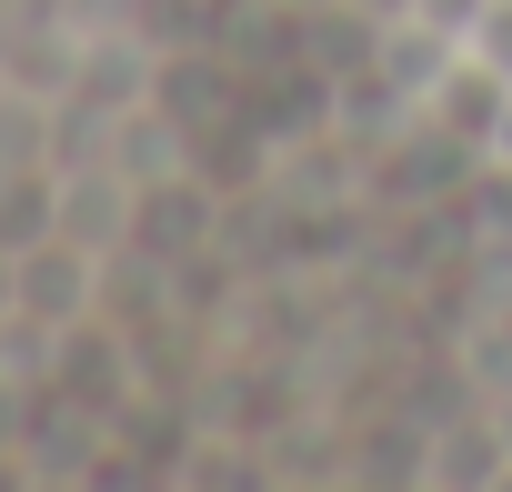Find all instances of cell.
Wrapping results in <instances>:
<instances>
[{
  "instance_id": "6da1fadb",
  "label": "cell",
  "mask_w": 512,
  "mask_h": 492,
  "mask_svg": "<svg viewBox=\"0 0 512 492\" xmlns=\"http://www.w3.org/2000/svg\"><path fill=\"white\" fill-rule=\"evenodd\" d=\"M91 302H101V252H81L71 231H51V241L21 252V312L31 322L71 332V322H91Z\"/></svg>"
},
{
  "instance_id": "7a4b0ae2",
  "label": "cell",
  "mask_w": 512,
  "mask_h": 492,
  "mask_svg": "<svg viewBox=\"0 0 512 492\" xmlns=\"http://www.w3.org/2000/svg\"><path fill=\"white\" fill-rule=\"evenodd\" d=\"M61 231V171H21L0 181V252H31V241Z\"/></svg>"
},
{
  "instance_id": "3957f363",
  "label": "cell",
  "mask_w": 512,
  "mask_h": 492,
  "mask_svg": "<svg viewBox=\"0 0 512 492\" xmlns=\"http://www.w3.org/2000/svg\"><path fill=\"white\" fill-rule=\"evenodd\" d=\"M61 231L81 241V252H111V241L131 231V191L121 181H61Z\"/></svg>"
},
{
  "instance_id": "277c9868",
  "label": "cell",
  "mask_w": 512,
  "mask_h": 492,
  "mask_svg": "<svg viewBox=\"0 0 512 492\" xmlns=\"http://www.w3.org/2000/svg\"><path fill=\"white\" fill-rule=\"evenodd\" d=\"M462 61H482V71L512 81V0H472V11H462Z\"/></svg>"
},
{
  "instance_id": "5b68a950",
  "label": "cell",
  "mask_w": 512,
  "mask_h": 492,
  "mask_svg": "<svg viewBox=\"0 0 512 492\" xmlns=\"http://www.w3.org/2000/svg\"><path fill=\"white\" fill-rule=\"evenodd\" d=\"M482 161H492V171H512V91H502V121H492V141H482Z\"/></svg>"
},
{
  "instance_id": "8992f818",
  "label": "cell",
  "mask_w": 512,
  "mask_h": 492,
  "mask_svg": "<svg viewBox=\"0 0 512 492\" xmlns=\"http://www.w3.org/2000/svg\"><path fill=\"white\" fill-rule=\"evenodd\" d=\"M0 312H21V252H0Z\"/></svg>"
}]
</instances>
